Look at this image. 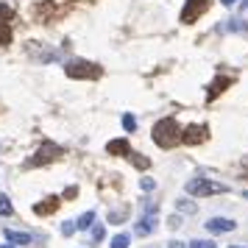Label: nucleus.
Wrapping results in <instances>:
<instances>
[{
    "instance_id": "22",
    "label": "nucleus",
    "mask_w": 248,
    "mask_h": 248,
    "mask_svg": "<svg viewBox=\"0 0 248 248\" xmlns=\"http://www.w3.org/2000/svg\"><path fill=\"white\" fill-rule=\"evenodd\" d=\"M128 159H131V162H134L137 168H148V165H151V162H148L145 156H140V154H134V151H131V154H128Z\"/></svg>"
},
{
    "instance_id": "5",
    "label": "nucleus",
    "mask_w": 248,
    "mask_h": 248,
    "mask_svg": "<svg viewBox=\"0 0 248 248\" xmlns=\"http://www.w3.org/2000/svg\"><path fill=\"white\" fill-rule=\"evenodd\" d=\"M209 3H212V0H187V3H184V9H181V23H184V25L195 23V20L209 9Z\"/></svg>"
},
{
    "instance_id": "12",
    "label": "nucleus",
    "mask_w": 248,
    "mask_h": 248,
    "mask_svg": "<svg viewBox=\"0 0 248 248\" xmlns=\"http://www.w3.org/2000/svg\"><path fill=\"white\" fill-rule=\"evenodd\" d=\"M56 209H59V198L56 195H50V198H45L42 203H36L34 206L36 215H50V212H56Z\"/></svg>"
},
{
    "instance_id": "7",
    "label": "nucleus",
    "mask_w": 248,
    "mask_h": 248,
    "mask_svg": "<svg viewBox=\"0 0 248 248\" xmlns=\"http://www.w3.org/2000/svg\"><path fill=\"white\" fill-rule=\"evenodd\" d=\"M206 137H209V128H206V125H187L184 134H181V142H187V145H201V142H206Z\"/></svg>"
},
{
    "instance_id": "27",
    "label": "nucleus",
    "mask_w": 248,
    "mask_h": 248,
    "mask_svg": "<svg viewBox=\"0 0 248 248\" xmlns=\"http://www.w3.org/2000/svg\"><path fill=\"white\" fill-rule=\"evenodd\" d=\"M220 3H223V6H234L237 0H220Z\"/></svg>"
},
{
    "instance_id": "13",
    "label": "nucleus",
    "mask_w": 248,
    "mask_h": 248,
    "mask_svg": "<svg viewBox=\"0 0 248 248\" xmlns=\"http://www.w3.org/2000/svg\"><path fill=\"white\" fill-rule=\"evenodd\" d=\"M106 151H109V154H123V156H128V154H131V148H128V142H125V140H112V142L106 145Z\"/></svg>"
},
{
    "instance_id": "23",
    "label": "nucleus",
    "mask_w": 248,
    "mask_h": 248,
    "mask_svg": "<svg viewBox=\"0 0 248 248\" xmlns=\"http://www.w3.org/2000/svg\"><path fill=\"white\" fill-rule=\"evenodd\" d=\"M140 190H145V192L156 190V181L154 179H140Z\"/></svg>"
},
{
    "instance_id": "17",
    "label": "nucleus",
    "mask_w": 248,
    "mask_h": 248,
    "mask_svg": "<svg viewBox=\"0 0 248 248\" xmlns=\"http://www.w3.org/2000/svg\"><path fill=\"white\" fill-rule=\"evenodd\" d=\"M90 237H92V243H101V240H103V237H106V226H92V229H90Z\"/></svg>"
},
{
    "instance_id": "15",
    "label": "nucleus",
    "mask_w": 248,
    "mask_h": 248,
    "mask_svg": "<svg viewBox=\"0 0 248 248\" xmlns=\"http://www.w3.org/2000/svg\"><path fill=\"white\" fill-rule=\"evenodd\" d=\"M12 212H14V206H12V201H9V195H3V192H0V215H3V217H9Z\"/></svg>"
},
{
    "instance_id": "2",
    "label": "nucleus",
    "mask_w": 248,
    "mask_h": 248,
    "mask_svg": "<svg viewBox=\"0 0 248 248\" xmlns=\"http://www.w3.org/2000/svg\"><path fill=\"white\" fill-rule=\"evenodd\" d=\"M64 73L70 78H87V81H95L103 76V67L95 64V62H87V59H70L64 64Z\"/></svg>"
},
{
    "instance_id": "11",
    "label": "nucleus",
    "mask_w": 248,
    "mask_h": 248,
    "mask_svg": "<svg viewBox=\"0 0 248 248\" xmlns=\"http://www.w3.org/2000/svg\"><path fill=\"white\" fill-rule=\"evenodd\" d=\"M3 237L14 243V246H34V237L28 232H14V229H3Z\"/></svg>"
},
{
    "instance_id": "3",
    "label": "nucleus",
    "mask_w": 248,
    "mask_h": 248,
    "mask_svg": "<svg viewBox=\"0 0 248 248\" xmlns=\"http://www.w3.org/2000/svg\"><path fill=\"white\" fill-rule=\"evenodd\" d=\"M187 195H195V198H206V195H220V192H229V187L226 184H220V181H212V179H190L187 181Z\"/></svg>"
},
{
    "instance_id": "24",
    "label": "nucleus",
    "mask_w": 248,
    "mask_h": 248,
    "mask_svg": "<svg viewBox=\"0 0 248 248\" xmlns=\"http://www.w3.org/2000/svg\"><path fill=\"white\" fill-rule=\"evenodd\" d=\"M190 248H215V243L212 240H192Z\"/></svg>"
},
{
    "instance_id": "18",
    "label": "nucleus",
    "mask_w": 248,
    "mask_h": 248,
    "mask_svg": "<svg viewBox=\"0 0 248 248\" xmlns=\"http://www.w3.org/2000/svg\"><path fill=\"white\" fill-rule=\"evenodd\" d=\"M109 248H128V234L120 232L117 237H112V246H109Z\"/></svg>"
},
{
    "instance_id": "31",
    "label": "nucleus",
    "mask_w": 248,
    "mask_h": 248,
    "mask_svg": "<svg viewBox=\"0 0 248 248\" xmlns=\"http://www.w3.org/2000/svg\"><path fill=\"white\" fill-rule=\"evenodd\" d=\"M232 248H240V246H232Z\"/></svg>"
},
{
    "instance_id": "10",
    "label": "nucleus",
    "mask_w": 248,
    "mask_h": 248,
    "mask_svg": "<svg viewBox=\"0 0 248 248\" xmlns=\"http://www.w3.org/2000/svg\"><path fill=\"white\" fill-rule=\"evenodd\" d=\"M232 81H234V76H217V78L209 84V90H206V101H215L226 87H232Z\"/></svg>"
},
{
    "instance_id": "8",
    "label": "nucleus",
    "mask_w": 248,
    "mask_h": 248,
    "mask_svg": "<svg viewBox=\"0 0 248 248\" xmlns=\"http://www.w3.org/2000/svg\"><path fill=\"white\" fill-rule=\"evenodd\" d=\"M203 226H206V232H212V234H226V232H234L237 229V223L229 220V217H209Z\"/></svg>"
},
{
    "instance_id": "14",
    "label": "nucleus",
    "mask_w": 248,
    "mask_h": 248,
    "mask_svg": "<svg viewBox=\"0 0 248 248\" xmlns=\"http://www.w3.org/2000/svg\"><path fill=\"white\" fill-rule=\"evenodd\" d=\"M92 223H95V212H84L78 220H76L78 232H87V229H92Z\"/></svg>"
},
{
    "instance_id": "26",
    "label": "nucleus",
    "mask_w": 248,
    "mask_h": 248,
    "mask_svg": "<svg viewBox=\"0 0 248 248\" xmlns=\"http://www.w3.org/2000/svg\"><path fill=\"white\" fill-rule=\"evenodd\" d=\"M168 248H184V243H179V240H170Z\"/></svg>"
},
{
    "instance_id": "9",
    "label": "nucleus",
    "mask_w": 248,
    "mask_h": 248,
    "mask_svg": "<svg viewBox=\"0 0 248 248\" xmlns=\"http://www.w3.org/2000/svg\"><path fill=\"white\" fill-rule=\"evenodd\" d=\"M156 226H159V217L154 212H148V215H142V217H140V223L134 226V232L140 237H148V234H154V232H156Z\"/></svg>"
},
{
    "instance_id": "6",
    "label": "nucleus",
    "mask_w": 248,
    "mask_h": 248,
    "mask_svg": "<svg viewBox=\"0 0 248 248\" xmlns=\"http://www.w3.org/2000/svg\"><path fill=\"white\" fill-rule=\"evenodd\" d=\"M12 17L14 12L6 3H0V47H6L12 42Z\"/></svg>"
},
{
    "instance_id": "4",
    "label": "nucleus",
    "mask_w": 248,
    "mask_h": 248,
    "mask_svg": "<svg viewBox=\"0 0 248 248\" xmlns=\"http://www.w3.org/2000/svg\"><path fill=\"white\" fill-rule=\"evenodd\" d=\"M62 154H64V151H62V148H59L53 140H42L39 151H36L34 156L25 162V168H42V165H50V162H56Z\"/></svg>"
},
{
    "instance_id": "21",
    "label": "nucleus",
    "mask_w": 248,
    "mask_h": 248,
    "mask_svg": "<svg viewBox=\"0 0 248 248\" xmlns=\"http://www.w3.org/2000/svg\"><path fill=\"white\" fill-rule=\"evenodd\" d=\"M73 232H78V226H76V220H64V223H62V234H64V237H70Z\"/></svg>"
},
{
    "instance_id": "20",
    "label": "nucleus",
    "mask_w": 248,
    "mask_h": 248,
    "mask_svg": "<svg viewBox=\"0 0 248 248\" xmlns=\"http://www.w3.org/2000/svg\"><path fill=\"white\" fill-rule=\"evenodd\" d=\"M123 128L128 131V134H131V131L137 128V120H134V114H123Z\"/></svg>"
},
{
    "instance_id": "29",
    "label": "nucleus",
    "mask_w": 248,
    "mask_h": 248,
    "mask_svg": "<svg viewBox=\"0 0 248 248\" xmlns=\"http://www.w3.org/2000/svg\"><path fill=\"white\" fill-rule=\"evenodd\" d=\"M243 198H246V201H248V190H246V192H243Z\"/></svg>"
},
{
    "instance_id": "16",
    "label": "nucleus",
    "mask_w": 248,
    "mask_h": 248,
    "mask_svg": "<svg viewBox=\"0 0 248 248\" xmlns=\"http://www.w3.org/2000/svg\"><path fill=\"white\" fill-rule=\"evenodd\" d=\"M176 209L184 212V215H195V212H198V206H195L192 201H176Z\"/></svg>"
},
{
    "instance_id": "19",
    "label": "nucleus",
    "mask_w": 248,
    "mask_h": 248,
    "mask_svg": "<svg viewBox=\"0 0 248 248\" xmlns=\"http://www.w3.org/2000/svg\"><path fill=\"white\" fill-rule=\"evenodd\" d=\"M128 217V206H123L120 212H109V223H117V220H125Z\"/></svg>"
},
{
    "instance_id": "28",
    "label": "nucleus",
    "mask_w": 248,
    "mask_h": 248,
    "mask_svg": "<svg viewBox=\"0 0 248 248\" xmlns=\"http://www.w3.org/2000/svg\"><path fill=\"white\" fill-rule=\"evenodd\" d=\"M0 248H14V243H9V246H0Z\"/></svg>"
},
{
    "instance_id": "1",
    "label": "nucleus",
    "mask_w": 248,
    "mask_h": 248,
    "mask_svg": "<svg viewBox=\"0 0 248 248\" xmlns=\"http://www.w3.org/2000/svg\"><path fill=\"white\" fill-rule=\"evenodd\" d=\"M181 134H184V128L176 123V117H165L154 125V142L159 148H176L181 142Z\"/></svg>"
},
{
    "instance_id": "30",
    "label": "nucleus",
    "mask_w": 248,
    "mask_h": 248,
    "mask_svg": "<svg viewBox=\"0 0 248 248\" xmlns=\"http://www.w3.org/2000/svg\"><path fill=\"white\" fill-rule=\"evenodd\" d=\"M243 28H246V31H248V23H243Z\"/></svg>"
},
{
    "instance_id": "25",
    "label": "nucleus",
    "mask_w": 248,
    "mask_h": 248,
    "mask_svg": "<svg viewBox=\"0 0 248 248\" xmlns=\"http://www.w3.org/2000/svg\"><path fill=\"white\" fill-rule=\"evenodd\" d=\"M168 226H170V229H179V226H181V217H179V215L168 217Z\"/></svg>"
}]
</instances>
